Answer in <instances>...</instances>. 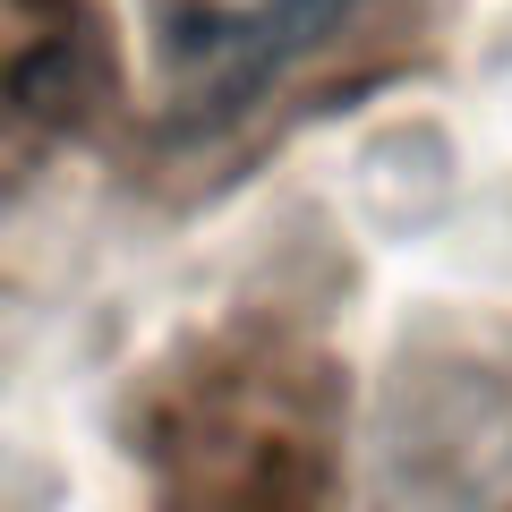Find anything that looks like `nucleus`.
<instances>
[{
	"instance_id": "nucleus-1",
	"label": "nucleus",
	"mask_w": 512,
	"mask_h": 512,
	"mask_svg": "<svg viewBox=\"0 0 512 512\" xmlns=\"http://www.w3.org/2000/svg\"><path fill=\"white\" fill-rule=\"evenodd\" d=\"M137 444L171 512H325L333 384L282 350H214L163 384Z\"/></svg>"
},
{
	"instance_id": "nucleus-2",
	"label": "nucleus",
	"mask_w": 512,
	"mask_h": 512,
	"mask_svg": "<svg viewBox=\"0 0 512 512\" xmlns=\"http://www.w3.org/2000/svg\"><path fill=\"white\" fill-rule=\"evenodd\" d=\"M359 0H239V9H171L163 18V77L188 128L248 111L291 60H308Z\"/></svg>"
},
{
	"instance_id": "nucleus-3",
	"label": "nucleus",
	"mask_w": 512,
	"mask_h": 512,
	"mask_svg": "<svg viewBox=\"0 0 512 512\" xmlns=\"http://www.w3.org/2000/svg\"><path fill=\"white\" fill-rule=\"evenodd\" d=\"M103 69L86 0H0V137L52 128Z\"/></svg>"
}]
</instances>
